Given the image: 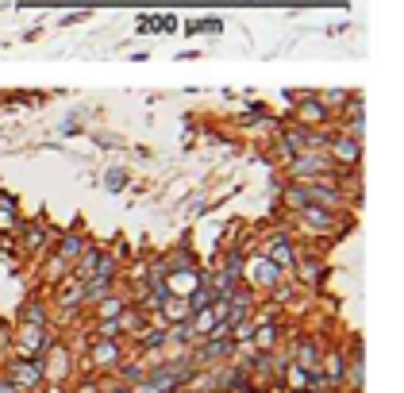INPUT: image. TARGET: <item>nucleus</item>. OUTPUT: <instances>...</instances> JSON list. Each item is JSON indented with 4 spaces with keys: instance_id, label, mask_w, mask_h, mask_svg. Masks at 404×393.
Returning a JSON list of instances; mask_svg holds the SVG:
<instances>
[{
    "instance_id": "nucleus-1",
    "label": "nucleus",
    "mask_w": 404,
    "mask_h": 393,
    "mask_svg": "<svg viewBox=\"0 0 404 393\" xmlns=\"http://www.w3.org/2000/svg\"><path fill=\"white\" fill-rule=\"evenodd\" d=\"M285 204L289 208H301V204H320V208H332V212H343L346 208V189L343 185H332V177L324 182H296L285 189Z\"/></svg>"
},
{
    "instance_id": "nucleus-2",
    "label": "nucleus",
    "mask_w": 404,
    "mask_h": 393,
    "mask_svg": "<svg viewBox=\"0 0 404 393\" xmlns=\"http://www.w3.org/2000/svg\"><path fill=\"white\" fill-rule=\"evenodd\" d=\"M285 170H289V177L293 182H324V177H343L346 170H339L327 154H320V151H301V154H293V158L285 162Z\"/></svg>"
},
{
    "instance_id": "nucleus-3",
    "label": "nucleus",
    "mask_w": 404,
    "mask_h": 393,
    "mask_svg": "<svg viewBox=\"0 0 404 393\" xmlns=\"http://www.w3.org/2000/svg\"><path fill=\"white\" fill-rule=\"evenodd\" d=\"M293 216H296V224H301L308 235H335L343 227V212L320 208V204H301Z\"/></svg>"
},
{
    "instance_id": "nucleus-4",
    "label": "nucleus",
    "mask_w": 404,
    "mask_h": 393,
    "mask_svg": "<svg viewBox=\"0 0 404 393\" xmlns=\"http://www.w3.org/2000/svg\"><path fill=\"white\" fill-rule=\"evenodd\" d=\"M8 382H12L20 393H31V389H39L43 386V378H46V370H43V358H15V363H8V374H4Z\"/></svg>"
},
{
    "instance_id": "nucleus-5",
    "label": "nucleus",
    "mask_w": 404,
    "mask_h": 393,
    "mask_svg": "<svg viewBox=\"0 0 404 393\" xmlns=\"http://www.w3.org/2000/svg\"><path fill=\"white\" fill-rule=\"evenodd\" d=\"M15 232H20V251H27V255H51V243L58 235L43 220H27V224H20Z\"/></svg>"
},
{
    "instance_id": "nucleus-6",
    "label": "nucleus",
    "mask_w": 404,
    "mask_h": 393,
    "mask_svg": "<svg viewBox=\"0 0 404 393\" xmlns=\"http://www.w3.org/2000/svg\"><path fill=\"white\" fill-rule=\"evenodd\" d=\"M324 151H327V158H332L339 170H358L362 166V143H358V139H351L346 131H343V135H335V139H327Z\"/></svg>"
},
{
    "instance_id": "nucleus-7",
    "label": "nucleus",
    "mask_w": 404,
    "mask_h": 393,
    "mask_svg": "<svg viewBox=\"0 0 404 393\" xmlns=\"http://www.w3.org/2000/svg\"><path fill=\"white\" fill-rule=\"evenodd\" d=\"M282 274H285V270H277L266 255H254V258L243 262V282L258 285V289H274V285L282 282Z\"/></svg>"
},
{
    "instance_id": "nucleus-8",
    "label": "nucleus",
    "mask_w": 404,
    "mask_h": 393,
    "mask_svg": "<svg viewBox=\"0 0 404 393\" xmlns=\"http://www.w3.org/2000/svg\"><path fill=\"white\" fill-rule=\"evenodd\" d=\"M258 255H266L277 270H293V262H296V243L289 239L285 232H277V235H270V239H262Z\"/></svg>"
},
{
    "instance_id": "nucleus-9",
    "label": "nucleus",
    "mask_w": 404,
    "mask_h": 393,
    "mask_svg": "<svg viewBox=\"0 0 404 393\" xmlns=\"http://www.w3.org/2000/svg\"><path fill=\"white\" fill-rule=\"evenodd\" d=\"M15 347H20V358H43L46 347H51V332H46V328H35V324H20Z\"/></svg>"
},
{
    "instance_id": "nucleus-10",
    "label": "nucleus",
    "mask_w": 404,
    "mask_h": 393,
    "mask_svg": "<svg viewBox=\"0 0 404 393\" xmlns=\"http://www.w3.org/2000/svg\"><path fill=\"white\" fill-rule=\"evenodd\" d=\"M85 247H89L85 235H77V232H58L54 243H51V255L62 262V266H73V262L81 258V251H85Z\"/></svg>"
},
{
    "instance_id": "nucleus-11",
    "label": "nucleus",
    "mask_w": 404,
    "mask_h": 393,
    "mask_svg": "<svg viewBox=\"0 0 404 393\" xmlns=\"http://www.w3.org/2000/svg\"><path fill=\"white\" fill-rule=\"evenodd\" d=\"M235 347H239V343L231 339V335H204L193 363H224L227 355H235Z\"/></svg>"
},
{
    "instance_id": "nucleus-12",
    "label": "nucleus",
    "mask_w": 404,
    "mask_h": 393,
    "mask_svg": "<svg viewBox=\"0 0 404 393\" xmlns=\"http://www.w3.org/2000/svg\"><path fill=\"white\" fill-rule=\"evenodd\" d=\"M327 116H332V112L320 104V96H304V101H296V112H293V120L301 127H320V124H327Z\"/></svg>"
},
{
    "instance_id": "nucleus-13",
    "label": "nucleus",
    "mask_w": 404,
    "mask_h": 393,
    "mask_svg": "<svg viewBox=\"0 0 404 393\" xmlns=\"http://www.w3.org/2000/svg\"><path fill=\"white\" fill-rule=\"evenodd\" d=\"M293 274L301 277L304 285H320L324 282V262H320L316 255H312V251H296V262H293Z\"/></svg>"
},
{
    "instance_id": "nucleus-14",
    "label": "nucleus",
    "mask_w": 404,
    "mask_h": 393,
    "mask_svg": "<svg viewBox=\"0 0 404 393\" xmlns=\"http://www.w3.org/2000/svg\"><path fill=\"white\" fill-rule=\"evenodd\" d=\"M89 355H93V366H101V370H112V366H120L123 351H120V343H115V339H96Z\"/></svg>"
},
{
    "instance_id": "nucleus-15",
    "label": "nucleus",
    "mask_w": 404,
    "mask_h": 393,
    "mask_svg": "<svg viewBox=\"0 0 404 393\" xmlns=\"http://www.w3.org/2000/svg\"><path fill=\"white\" fill-rule=\"evenodd\" d=\"M189 324H193V335H196V343H201L204 335H208L212 328L220 324V313H216V301H212L208 308H196V313L189 316Z\"/></svg>"
},
{
    "instance_id": "nucleus-16",
    "label": "nucleus",
    "mask_w": 404,
    "mask_h": 393,
    "mask_svg": "<svg viewBox=\"0 0 404 393\" xmlns=\"http://www.w3.org/2000/svg\"><path fill=\"white\" fill-rule=\"evenodd\" d=\"M320 363H324V351H320V343L312 339H296V366H304V370H320Z\"/></svg>"
},
{
    "instance_id": "nucleus-17",
    "label": "nucleus",
    "mask_w": 404,
    "mask_h": 393,
    "mask_svg": "<svg viewBox=\"0 0 404 393\" xmlns=\"http://www.w3.org/2000/svg\"><path fill=\"white\" fill-rule=\"evenodd\" d=\"M58 301H62V308H77V305H85V282H77V277L62 282V285H58Z\"/></svg>"
},
{
    "instance_id": "nucleus-18",
    "label": "nucleus",
    "mask_w": 404,
    "mask_h": 393,
    "mask_svg": "<svg viewBox=\"0 0 404 393\" xmlns=\"http://www.w3.org/2000/svg\"><path fill=\"white\" fill-rule=\"evenodd\" d=\"M158 316H162V324H181V320H189L193 313H189V301L185 297H173V293H170Z\"/></svg>"
},
{
    "instance_id": "nucleus-19",
    "label": "nucleus",
    "mask_w": 404,
    "mask_h": 393,
    "mask_svg": "<svg viewBox=\"0 0 404 393\" xmlns=\"http://www.w3.org/2000/svg\"><path fill=\"white\" fill-rule=\"evenodd\" d=\"M12 227H20V204L12 193H0V232H12Z\"/></svg>"
},
{
    "instance_id": "nucleus-20",
    "label": "nucleus",
    "mask_w": 404,
    "mask_h": 393,
    "mask_svg": "<svg viewBox=\"0 0 404 393\" xmlns=\"http://www.w3.org/2000/svg\"><path fill=\"white\" fill-rule=\"evenodd\" d=\"M115 328H120V332H131V335H139L146 328V313H139V308H123L120 316H115Z\"/></svg>"
},
{
    "instance_id": "nucleus-21",
    "label": "nucleus",
    "mask_w": 404,
    "mask_h": 393,
    "mask_svg": "<svg viewBox=\"0 0 404 393\" xmlns=\"http://www.w3.org/2000/svg\"><path fill=\"white\" fill-rule=\"evenodd\" d=\"M93 308H96V320H115V316H120L123 308H127V301L115 297V293H108V297H101Z\"/></svg>"
},
{
    "instance_id": "nucleus-22",
    "label": "nucleus",
    "mask_w": 404,
    "mask_h": 393,
    "mask_svg": "<svg viewBox=\"0 0 404 393\" xmlns=\"http://www.w3.org/2000/svg\"><path fill=\"white\" fill-rule=\"evenodd\" d=\"M220 31H224V20H216V15H204V20L185 23V35H220Z\"/></svg>"
},
{
    "instance_id": "nucleus-23",
    "label": "nucleus",
    "mask_w": 404,
    "mask_h": 393,
    "mask_svg": "<svg viewBox=\"0 0 404 393\" xmlns=\"http://www.w3.org/2000/svg\"><path fill=\"white\" fill-rule=\"evenodd\" d=\"M20 324H35V328H46V308H43V301H27V305L20 308Z\"/></svg>"
},
{
    "instance_id": "nucleus-24",
    "label": "nucleus",
    "mask_w": 404,
    "mask_h": 393,
    "mask_svg": "<svg viewBox=\"0 0 404 393\" xmlns=\"http://www.w3.org/2000/svg\"><path fill=\"white\" fill-rule=\"evenodd\" d=\"M127 185H131V174L123 166H112L108 174H104V189H108V193H123Z\"/></svg>"
},
{
    "instance_id": "nucleus-25",
    "label": "nucleus",
    "mask_w": 404,
    "mask_h": 393,
    "mask_svg": "<svg viewBox=\"0 0 404 393\" xmlns=\"http://www.w3.org/2000/svg\"><path fill=\"white\" fill-rule=\"evenodd\" d=\"M185 301H189V313H196V308H208L212 301H216V293H212V289H208V285H204V282H196V289L189 293Z\"/></svg>"
},
{
    "instance_id": "nucleus-26",
    "label": "nucleus",
    "mask_w": 404,
    "mask_h": 393,
    "mask_svg": "<svg viewBox=\"0 0 404 393\" xmlns=\"http://www.w3.org/2000/svg\"><path fill=\"white\" fill-rule=\"evenodd\" d=\"M277 343V324H254V347L270 351Z\"/></svg>"
},
{
    "instance_id": "nucleus-27",
    "label": "nucleus",
    "mask_w": 404,
    "mask_h": 393,
    "mask_svg": "<svg viewBox=\"0 0 404 393\" xmlns=\"http://www.w3.org/2000/svg\"><path fill=\"white\" fill-rule=\"evenodd\" d=\"M139 343H143L146 351H151V347H162V343H170V339H166V324L158 320V328H143V332H139Z\"/></svg>"
},
{
    "instance_id": "nucleus-28",
    "label": "nucleus",
    "mask_w": 404,
    "mask_h": 393,
    "mask_svg": "<svg viewBox=\"0 0 404 393\" xmlns=\"http://www.w3.org/2000/svg\"><path fill=\"white\" fill-rule=\"evenodd\" d=\"M308 378H312V374L308 370H304V366H289V370H285V382H289V389H296V393H304V389H308Z\"/></svg>"
},
{
    "instance_id": "nucleus-29",
    "label": "nucleus",
    "mask_w": 404,
    "mask_h": 393,
    "mask_svg": "<svg viewBox=\"0 0 404 393\" xmlns=\"http://www.w3.org/2000/svg\"><path fill=\"white\" fill-rule=\"evenodd\" d=\"M151 27H158L162 35H170V31H177V15H158V20H151Z\"/></svg>"
},
{
    "instance_id": "nucleus-30",
    "label": "nucleus",
    "mask_w": 404,
    "mask_h": 393,
    "mask_svg": "<svg viewBox=\"0 0 404 393\" xmlns=\"http://www.w3.org/2000/svg\"><path fill=\"white\" fill-rule=\"evenodd\" d=\"M96 143H101V146H120V139H115V135H101V131H96Z\"/></svg>"
},
{
    "instance_id": "nucleus-31",
    "label": "nucleus",
    "mask_w": 404,
    "mask_h": 393,
    "mask_svg": "<svg viewBox=\"0 0 404 393\" xmlns=\"http://www.w3.org/2000/svg\"><path fill=\"white\" fill-rule=\"evenodd\" d=\"M0 393H20V389H15V386H12V382H8V378H0Z\"/></svg>"
},
{
    "instance_id": "nucleus-32",
    "label": "nucleus",
    "mask_w": 404,
    "mask_h": 393,
    "mask_svg": "<svg viewBox=\"0 0 404 393\" xmlns=\"http://www.w3.org/2000/svg\"><path fill=\"white\" fill-rule=\"evenodd\" d=\"M112 393H131V389H112Z\"/></svg>"
}]
</instances>
